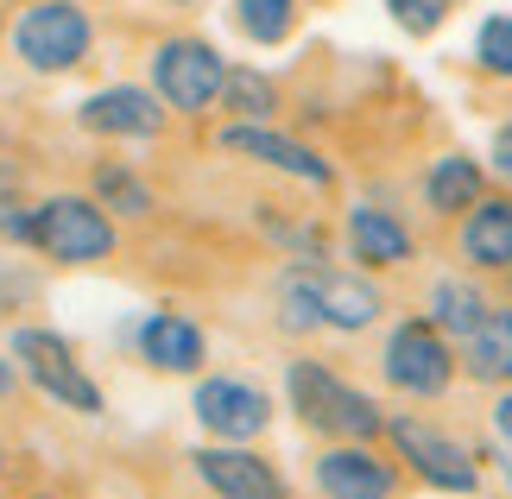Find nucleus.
Listing matches in <instances>:
<instances>
[{
    "label": "nucleus",
    "instance_id": "nucleus-13",
    "mask_svg": "<svg viewBox=\"0 0 512 499\" xmlns=\"http://www.w3.org/2000/svg\"><path fill=\"white\" fill-rule=\"evenodd\" d=\"M140 354L159 373H196L203 367V329L184 323V316H171V310H159V316L140 323Z\"/></svg>",
    "mask_w": 512,
    "mask_h": 499
},
{
    "label": "nucleus",
    "instance_id": "nucleus-18",
    "mask_svg": "<svg viewBox=\"0 0 512 499\" xmlns=\"http://www.w3.org/2000/svg\"><path fill=\"white\" fill-rule=\"evenodd\" d=\"M424 196H430V209L437 215H468L481 203V165L475 158H437V171H430V184H424Z\"/></svg>",
    "mask_w": 512,
    "mask_h": 499
},
{
    "label": "nucleus",
    "instance_id": "nucleus-2",
    "mask_svg": "<svg viewBox=\"0 0 512 499\" xmlns=\"http://www.w3.org/2000/svg\"><path fill=\"white\" fill-rule=\"evenodd\" d=\"M291 405H298V417L310 430H329V436H380L386 430V411L373 405L367 392H354V386H342L329 367H317V361H298L291 367Z\"/></svg>",
    "mask_w": 512,
    "mask_h": 499
},
{
    "label": "nucleus",
    "instance_id": "nucleus-21",
    "mask_svg": "<svg viewBox=\"0 0 512 499\" xmlns=\"http://www.w3.org/2000/svg\"><path fill=\"white\" fill-rule=\"evenodd\" d=\"M279 323L285 329H323V316H317V266H304L298 272H285V285H279Z\"/></svg>",
    "mask_w": 512,
    "mask_h": 499
},
{
    "label": "nucleus",
    "instance_id": "nucleus-32",
    "mask_svg": "<svg viewBox=\"0 0 512 499\" xmlns=\"http://www.w3.org/2000/svg\"><path fill=\"white\" fill-rule=\"evenodd\" d=\"M0 32H7V26H0Z\"/></svg>",
    "mask_w": 512,
    "mask_h": 499
},
{
    "label": "nucleus",
    "instance_id": "nucleus-12",
    "mask_svg": "<svg viewBox=\"0 0 512 499\" xmlns=\"http://www.w3.org/2000/svg\"><path fill=\"white\" fill-rule=\"evenodd\" d=\"M317 487L329 499H392V468L367 449H329L317 462Z\"/></svg>",
    "mask_w": 512,
    "mask_h": 499
},
{
    "label": "nucleus",
    "instance_id": "nucleus-6",
    "mask_svg": "<svg viewBox=\"0 0 512 499\" xmlns=\"http://www.w3.org/2000/svg\"><path fill=\"white\" fill-rule=\"evenodd\" d=\"M386 379L399 392H418V398H437L449 379H456V367H449V348H443V329L430 323H399L386 342Z\"/></svg>",
    "mask_w": 512,
    "mask_h": 499
},
{
    "label": "nucleus",
    "instance_id": "nucleus-28",
    "mask_svg": "<svg viewBox=\"0 0 512 499\" xmlns=\"http://www.w3.org/2000/svg\"><path fill=\"white\" fill-rule=\"evenodd\" d=\"M494 171H500L506 184H512V121H506V127L494 133Z\"/></svg>",
    "mask_w": 512,
    "mask_h": 499
},
{
    "label": "nucleus",
    "instance_id": "nucleus-10",
    "mask_svg": "<svg viewBox=\"0 0 512 499\" xmlns=\"http://www.w3.org/2000/svg\"><path fill=\"white\" fill-rule=\"evenodd\" d=\"M196 474H203L222 499H291L279 474L247 449H203L196 455Z\"/></svg>",
    "mask_w": 512,
    "mask_h": 499
},
{
    "label": "nucleus",
    "instance_id": "nucleus-8",
    "mask_svg": "<svg viewBox=\"0 0 512 499\" xmlns=\"http://www.w3.org/2000/svg\"><path fill=\"white\" fill-rule=\"evenodd\" d=\"M196 417H203V430L228 436V443H247V436H260L272 424V405L247 379H203L196 386Z\"/></svg>",
    "mask_w": 512,
    "mask_h": 499
},
{
    "label": "nucleus",
    "instance_id": "nucleus-4",
    "mask_svg": "<svg viewBox=\"0 0 512 499\" xmlns=\"http://www.w3.org/2000/svg\"><path fill=\"white\" fill-rule=\"evenodd\" d=\"M222 76H228V64L215 57V45H203V38H165L159 57H152L159 102L177 108V114H203V108H215V95H222Z\"/></svg>",
    "mask_w": 512,
    "mask_h": 499
},
{
    "label": "nucleus",
    "instance_id": "nucleus-1",
    "mask_svg": "<svg viewBox=\"0 0 512 499\" xmlns=\"http://www.w3.org/2000/svg\"><path fill=\"white\" fill-rule=\"evenodd\" d=\"M95 45V26L76 0H32L26 13L13 19V51L19 64L38 70V76H57V70H76Z\"/></svg>",
    "mask_w": 512,
    "mask_h": 499
},
{
    "label": "nucleus",
    "instance_id": "nucleus-23",
    "mask_svg": "<svg viewBox=\"0 0 512 499\" xmlns=\"http://www.w3.org/2000/svg\"><path fill=\"white\" fill-rule=\"evenodd\" d=\"M475 57H481L487 76H512V13H494L475 32Z\"/></svg>",
    "mask_w": 512,
    "mask_h": 499
},
{
    "label": "nucleus",
    "instance_id": "nucleus-7",
    "mask_svg": "<svg viewBox=\"0 0 512 499\" xmlns=\"http://www.w3.org/2000/svg\"><path fill=\"white\" fill-rule=\"evenodd\" d=\"M392 443H399V455L424 474L430 487H443V493H475L481 487L475 462H468L449 436H437L430 424H418V417H392Z\"/></svg>",
    "mask_w": 512,
    "mask_h": 499
},
{
    "label": "nucleus",
    "instance_id": "nucleus-16",
    "mask_svg": "<svg viewBox=\"0 0 512 499\" xmlns=\"http://www.w3.org/2000/svg\"><path fill=\"white\" fill-rule=\"evenodd\" d=\"M348 247H354V259H367V266H405L411 234H405L399 215H386V209H354L348 215Z\"/></svg>",
    "mask_w": 512,
    "mask_h": 499
},
{
    "label": "nucleus",
    "instance_id": "nucleus-15",
    "mask_svg": "<svg viewBox=\"0 0 512 499\" xmlns=\"http://www.w3.org/2000/svg\"><path fill=\"white\" fill-rule=\"evenodd\" d=\"M462 253L475 266H512V196H487V203L468 209L462 222Z\"/></svg>",
    "mask_w": 512,
    "mask_h": 499
},
{
    "label": "nucleus",
    "instance_id": "nucleus-5",
    "mask_svg": "<svg viewBox=\"0 0 512 499\" xmlns=\"http://www.w3.org/2000/svg\"><path fill=\"white\" fill-rule=\"evenodd\" d=\"M13 354L26 361V373L57 398V405H70V411H83V417L102 411V392H95V379L83 373V361H76V348L64 342V335H51V329H19V335H13Z\"/></svg>",
    "mask_w": 512,
    "mask_h": 499
},
{
    "label": "nucleus",
    "instance_id": "nucleus-14",
    "mask_svg": "<svg viewBox=\"0 0 512 499\" xmlns=\"http://www.w3.org/2000/svg\"><path fill=\"white\" fill-rule=\"evenodd\" d=\"M317 316L329 329H367L373 316H380V291H373L367 278H354V272L317 266Z\"/></svg>",
    "mask_w": 512,
    "mask_h": 499
},
{
    "label": "nucleus",
    "instance_id": "nucleus-30",
    "mask_svg": "<svg viewBox=\"0 0 512 499\" xmlns=\"http://www.w3.org/2000/svg\"><path fill=\"white\" fill-rule=\"evenodd\" d=\"M7 392H13V367H7V361H0V398H7Z\"/></svg>",
    "mask_w": 512,
    "mask_h": 499
},
{
    "label": "nucleus",
    "instance_id": "nucleus-29",
    "mask_svg": "<svg viewBox=\"0 0 512 499\" xmlns=\"http://www.w3.org/2000/svg\"><path fill=\"white\" fill-rule=\"evenodd\" d=\"M494 424H500V436H506V449H512V398H500V411H494Z\"/></svg>",
    "mask_w": 512,
    "mask_h": 499
},
{
    "label": "nucleus",
    "instance_id": "nucleus-31",
    "mask_svg": "<svg viewBox=\"0 0 512 499\" xmlns=\"http://www.w3.org/2000/svg\"><path fill=\"white\" fill-rule=\"evenodd\" d=\"M171 7H190V0H171Z\"/></svg>",
    "mask_w": 512,
    "mask_h": 499
},
{
    "label": "nucleus",
    "instance_id": "nucleus-3",
    "mask_svg": "<svg viewBox=\"0 0 512 499\" xmlns=\"http://www.w3.org/2000/svg\"><path fill=\"white\" fill-rule=\"evenodd\" d=\"M26 241L45 259H64V266H89V259L114 253V222L83 196H51V203L32 209V234Z\"/></svg>",
    "mask_w": 512,
    "mask_h": 499
},
{
    "label": "nucleus",
    "instance_id": "nucleus-24",
    "mask_svg": "<svg viewBox=\"0 0 512 499\" xmlns=\"http://www.w3.org/2000/svg\"><path fill=\"white\" fill-rule=\"evenodd\" d=\"M95 190H102V203H114L121 215H146L152 209L146 184H140V177H127L121 165H102V171H95Z\"/></svg>",
    "mask_w": 512,
    "mask_h": 499
},
{
    "label": "nucleus",
    "instance_id": "nucleus-26",
    "mask_svg": "<svg viewBox=\"0 0 512 499\" xmlns=\"http://www.w3.org/2000/svg\"><path fill=\"white\" fill-rule=\"evenodd\" d=\"M32 234V209L19 196H0V241H26Z\"/></svg>",
    "mask_w": 512,
    "mask_h": 499
},
{
    "label": "nucleus",
    "instance_id": "nucleus-25",
    "mask_svg": "<svg viewBox=\"0 0 512 499\" xmlns=\"http://www.w3.org/2000/svg\"><path fill=\"white\" fill-rule=\"evenodd\" d=\"M386 7H392V19H399L411 38H430V32L449 19V7H456V0H386Z\"/></svg>",
    "mask_w": 512,
    "mask_h": 499
},
{
    "label": "nucleus",
    "instance_id": "nucleus-19",
    "mask_svg": "<svg viewBox=\"0 0 512 499\" xmlns=\"http://www.w3.org/2000/svg\"><path fill=\"white\" fill-rule=\"evenodd\" d=\"M234 26L253 45H285L291 26H298V0H234Z\"/></svg>",
    "mask_w": 512,
    "mask_h": 499
},
{
    "label": "nucleus",
    "instance_id": "nucleus-27",
    "mask_svg": "<svg viewBox=\"0 0 512 499\" xmlns=\"http://www.w3.org/2000/svg\"><path fill=\"white\" fill-rule=\"evenodd\" d=\"M13 297H32V278H26V272H7V266H0V310H13Z\"/></svg>",
    "mask_w": 512,
    "mask_h": 499
},
{
    "label": "nucleus",
    "instance_id": "nucleus-9",
    "mask_svg": "<svg viewBox=\"0 0 512 499\" xmlns=\"http://www.w3.org/2000/svg\"><path fill=\"white\" fill-rule=\"evenodd\" d=\"M76 121L89 133H108V139H152L165 127V102L152 89H133V83H114V89H95Z\"/></svg>",
    "mask_w": 512,
    "mask_h": 499
},
{
    "label": "nucleus",
    "instance_id": "nucleus-22",
    "mask_svg": "<svg viewBox=\"0 0 512 499\" xmlns=\"http://www.w3.org/2000/svg\"><path fill=\"white\" fill-rule=\"evenodd\" d=\"M222 102L234 114H247V121H266V114L279 108V89H272L260 70H228L222 76Z\"/></svg>",
    "mask_w": 512,
    "mask_h": 499
},
{
    "label": "nucleus",
    "instance_id": "nucleus-11",
    "mask_svg": "<svg viewBox=\"0 0 512 499\" xmlns=\"http://www.w3.org/2000/svg\"><path fill=\"white\" fill-rule=\"evenodd\" d=\"M222 146H228V152H241V158H260V165H272V171L304 177V184H336V171H329L310 146L285 139V133H266V127H228V133H222Z\"/></svg>",
    "mask_w": 512,
    "mask_h": 499
},
{
    "label": "nucleus",
    "instance_id": "nucleus-20",
    "mask_svg": "<svg viewBox=\"0 0 512 499\" xmlns=\"http://www.w3.org/2000/svg\"><path fill=\"white\" fill-rule=\"evenodd\" d=\"M430 316H437V329L468 335L487 316V297L468 291V285H456V278H437V285H430Z\"/></svg>",
    "mask_w": 512,
    "mask_h": 499
},
{
    "label": "nucleus",
    "instance_id": "nucleus-17",
    "mask_svg": "<svg viewBox=\"0 0 512 499\" xmlns=\"http://www.w3.org/2000/svg\"><path fill=\"white\" fill-rule=\"evenodd\" d=\"M468 373L481 386H506L512 379V310H487L468 329Z\"/></svg>",
    "mask_w": 512,
    "mask_h": 499
}]
</instances>
